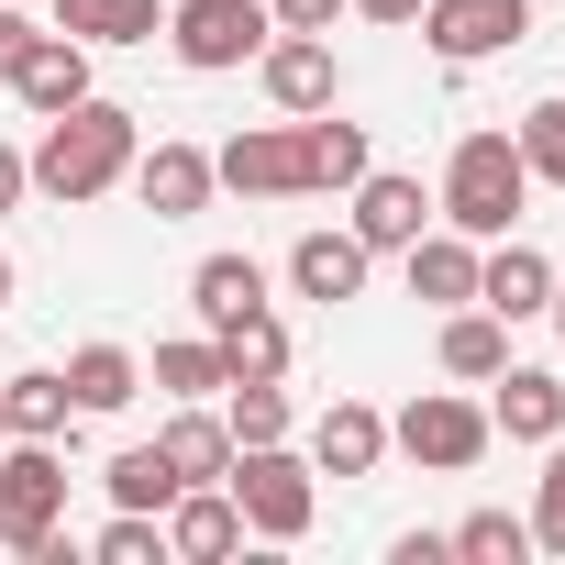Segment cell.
<instances>
[{"label": "cell", "mask_w": 565, "mask_h": 565, "mask_svg": "<svg viewBox=\"0 0 565 565\" xmlns=\"http://www.w3.org/2000/svg\"><path fill=\"white\" fill-rule=\"evenodd\" d=\"M411 23L433 34V56H444V67H477V56H499V45H521V34H532V0H422Z\"/></svg>", "instance_id": "7"}, {"label": "cell", "mask_w": 565, "mask_h": 565, "mask_svg": "<svg viewBox=\"0 0 565 565\" xmlns=\"http://www.w3.org/2000/svg\"><path fill=\"white\" fill-rule=\"evenodd\" d=\"M477 300H488L499 322H532V311L554 300V266H543L521 233H499V255H477Z\"/></svg>", "instance_id": "14"}, {"label": "cell", "mask_w": 565, "mask_h": 565, "mask_svg": "<svg viewBox=\"0 0 565 565\" xmlns=\"http://www.w3.org/2000/svg\"><path fill=\"white\" fill-rule=\"evenodd\" d=\"M355 12H366V23H411V12H422V0H355Z\"/></svg>", "instance_id": "37"}, {"label": "cell", "mask_w": 565, "mask_h": 565, "mask_svg": "<svg viewBox=\"0 0 565 565\" xmlns=\"http://www.w3.org/2000/svg\"><path fill=\"white\" fill-rule=\"evenodd\" d=\"M499 366H510V322H499L488 300L455 311V322H444V377H499Z\"/></svg>", "instance_id": "25"}, {"label": "cell", "mask_w": 565, "mask_h": 565, "mask_svg": "<svg viewBox=\"0 0 565 565\" xmlns=\"http://www.w3.org/2000/svg\"><path fill=\"white\" fill-rule=\"evenodd\" d=\"M12 89H23L45 122H56V111H78V100H89V45H78V34H45V45L23 56V78H12Z\"/></svg>", "instance_id": "19"}, {"label": "cell", "mask_w": 565, "mask_h": 565, "mask_svg": "<svg viewBox=\"0 0 565 565\" xmlns=\"http://www.w3.org/2000/svg\"><path fill=\"white\" fill-rule=\"evenodd\" d=\"M510 145H521V167H532L543 189H565V100H532V111L510 122Z\"/></svg>", "instance_id": "30"}, {"label": "cell", "mask_w": 565, "mask_h": 565, "mask_svg": "<svg viewBox=\"0 0 565 565\" xmlns=\"http://www.w3.org/2000/svg\"><path fill=\"white\" fill-rule=\"evenodd\" d=\"M134 189H145V211L156 222H189V211H211V156L200 145H156V156H134Z\"/></svg>", "instance_id": "13"}, {"label": "cell", "mask_w": 565, "mask_h": 565, "mask_svg": "<svg viewBox=\"0 0 565 565\" xmlns=\"http://www.w3.org/2000/svg\"><path fill=\"white\" fill-rule=\"evenodd\" d=\"M266 34H277L266 0H178V12H167V45H178V67H200V78L266 56Z\"/></svg>", "instance_id": "5"}, {"label": "cell", "mask_w": 565, "mask_h": 565, "mask_svg": "<svg viewBox=\"0 0 565 565\" xmlns=\"http://www.w3.org/2000/svg\"><path fill=\"white\" fill-rule=\"evenodd\" d=\"M134 156H145V145H134V111H122V100H78V111L45 122V145H34L23 167H34L45 200L78 211V200H100L111 178H134Z\"/></svg>", "instance_id": "1"}, {"label": "cell", "mask_w": 565, "mask_h": 565, "mask_svg": "<svg viewBox=\"0 0 565 565\" xmlns=\"http://www.w3.org/2000/svg\"><path fill=\"white\" fill-rule=\"evenodd\" d=\"M300 156H311V189H355V178H366V122L300 111Z\"/></svg>", "instance_id": "22"}, {"label": "cell", "mask_w": 565, "mask_h": 565, "mask_svg": "<svg viewBox=\"0 0 565 565\" xmlns=\"http://www.w3.org/2000/svg\"><path fill=\"white\" fill-rule=\"evenodd\" d=\"M543 311H554V333H565V289H554V300H543Z\"/></svg>", "instance_id": "38"}, {"label": "cell", "mask_w": 565, "mask_h": 565, "mask_svg": "<svg viewBox=\"0 0 565 565\" xmlns=\"http://www.w3.org/2000/svg\"><path fill=\"white\" fill-rule=\"evenodd\" d=\"M156 388L167 399H211L222 388V344H156Z\"/></svg>", "instance_id": "31"}, {"label": "cell", "mask_w": 565, "mask_h": 565, "mask_svg": "<svg viewBox=\"0 0 565 565\" xmlns=\"http://www.w3.org/2000/svg\"><path fill=\"white\" fill-rule=\"evenodd\" d=\"M388 444H399V455H422V466H444V477H466V466H477L499 433H488V411H477V399H455V388H422V399L388 422Z\"/></svg>", "instance_id": "6"}, {"label": "cell", "mask_w": 565, "mask_h": 565, "mask_svg": "<svg viewBox=\"0 0 565 565\" xmlns=\"http://www.w3.org/2000/svg\"><path fill=\"white\" fill-rule=\"evenodd\" d=\"M233 444H289V388L277 377H233Z\"/></svg>", "instance_id": "28"}, {"label": "cell", "mask_w": 565, "mask_h": 565, "mask_svg": "<svg viewBox=\"0 0 565 565\" xmlns=\"http://www.w3.org/2000/svg\"><path fill=\"white\" fill-rule=\"evenodd\" d=\"M233 543H244L233 488H178V499H167V554H178V565H222Z\"/></svg>", "instance_id": "12"}, {"label": "cell", "mask_w": 565, "mask_h": 565, "mask_svg": "<svg viewBox=\"0 0 565 565\" xmlns=\"http://www.w3.org/2000/svg\"><path fill=\"white\" fill-rule=\"evenodd\" d=\"M0 422H12V433H34V444H56V433L78 422V399H67V366H34V377H0Z\"/></svg>", "instance_id": "20"}, {"label": "cell", "mask_w": 565, "mask_h": 565, "mask_svg": "<svg viewBox=\"0 0 565 565\" xmlns=\"http://www.w3.org/2000/svg\"><path fill=\"white\" fill-rule=\"evenodd\" d=\"M255 67H266V100H277V111H333V89H344L333 34H277Z\"/></svg>", "instance_id": "9"}, {"label": "cell", "mask_w": 565, "mask_h": 565, "mask_svg": "<svg viewBox=\"0 0 565 565\" xmlns=\"http://www.w3.org/2000/svg\"><path fill=\"white\" fill-rule=\"evenodd\" d=\"M277 34H333V12H355V0H266Z\"/></svg>", "instance_id": "35"}, {"label": "cell", "mask_w": 565, "mask_h": 565, "mask_svg": "<svg viewBox=\"0 0 565 565\" xmlns=\"http://www.w3.org/2000/svg\"><path fill=\"white\" fill-rule=\"evenodd\" d=\"M56 510H67V466H56V444L12 433V444H0V543L34 554V565H67L78 543H56Z\"/></svg>", "instance_id": "3"}, {"label": "cell", "mask_w": 565, "mask_h": 565, "mask_svg": "<svg viewBox=\"0 0 565 565\" xmlns=\"http://www.w3.org/2000/svg\"><path fill=\"white\" fill-rule=\"evenodd\" d=\"M0 444H12V422H0Z\"/></svg>", "instance_id": "40"}, {"label": "cell", "mask_w": 565, "mask_h": 565, "mask_svg": "<svg viewBox=\"0 0 565 565\" xmlns=\"http://www.w3.org/2000/svg\"><path fill=\"white\" fill-rule=\"evenodd\" d=\"M444 543H455V554H477V565H521V554H532V521H510V510H466Z\"/></svg>", "instance_id": "29"}, {"label": "cell", "mask_w": 565, "mask_h": 565, "mask_svg": "<svg viewBox=\"0 0 565 565\" xmlns=\"http://www.w3.org/2000/svg\"><path fill=\"white\" fill-rule=\"evenodd\" d=\"M532 543L565 554V433H554V466H543V510H532Z\"/></svg>", "instance_id": "34"}, {"label": "cell", "mask_w": 565, "mask_h": 565, "mask_svg": "<svg viewBox=\"0 0 565 565\" xmlns=\"http://www.w3.org/2000/svg\"><path fill=\"white\" fill-rule=\"evenodd\" d=\"M422 222H433V200H422V178H355V244L366 255H411L422 244Z\"/></svg>", "instance_id": "10"}, {"label": "cell", "mask_w": 565, "mask_h": 565, "mask_svg": "<svg viewBox=\"0 0 565 565\" xmlns=\"http://www.w3.org/2000/svg\"><path fill=\"white\" fill-rule=\"evenodd\" d=\"M23 189H34V167H23V156H12V145H0V211H12V200H23Z\"/></svg>", "instance_id": "36"}, {"label": "cell", "mask_w": 565, "mask_h": 565, "mask_svg": "<svg viewBox=\"0 0 565 565\" xmlns=\"http://www.w3.org/2000/svg\"><path fill=\"white\" fill-rule=\"evenodd\" d=\"M521 200H532V167H521V145H510V134H466V145H455V167H444V200H433V211H444L455 233L499 244Z\"/></svg>", "instance_id": "2"}, {"label": "cell", "mask_w": 565, "mask_h": 565, "mask_svg": "<svg viewBox=\"0 0 565 565\" xmlns=\"http://www.w3.org/2000/svg\"><path fill=\"white\" fill-rule=\"evenodd\" d=\"M100 488H111V499H122V510H167V499H178V466H167V455H156V444H122V455H111V477H100Z\"/></svg>", "instance_id": "27"}, {"label": "cell", "mask_w": 565, "mask_h": 565, "mask_svg": "<svg viewBox=\"0 0 565 565\" xmlns=\"http://www.w3.org/2000/svg\"><path fill=\"white\" fill-rule=\"evenodd\" d=\"M488 388H499L488 399V433H510V444H554L565 433V377L554 366H499Z\"/></svg>", "instance_id": "11"}, {"label": "cell", "mask_w": 565, "mask_h": 565, "mask_svg": "<svg viewBox=\"0 0 565 565\" xmlns=\"http://www.w3.org/2000/svg\"><path fill=\"white\" fill-rule=\"evenodd\" d=\"M0 300H12V255H0Z\"/></svg>", "instance_id": "39"}, {"label": "cell", "mask_w": 565, "mask_h": 565, "mask_svg": "<svg viewBox=\"0 0 565 565\" xmlns=\"http://www.w3.org/2000/svg\"><path fill=\"white\" fill-rule=\"evenodd\" d=\"M156 455L178 466V488H222V466H233V433H222L211 411H178V422L156 433Z\"/></svg>", "instance_id": "21"}, {"label": "cell", "mask_w": 565, "mask_h": 565, "mask_svg": "<svg viewBox=\"0 0 565 565\" xmlns=\"http://www.w3.org/2000/svg\"><path fill=\"white\" fill-rule=\"evenodd\" d=\"M89 554H100V565H156V554H167V532H156V510H122Z\"/></svg>", "instance_id": "32"}, {"label": "cell", "mask_w": 565, "mask_h": 565, "mask_svg": "<svg viewBox=\"0 0 565 565\" xmlns=\"http://www.w3.org/2000/svg\"><path fill=\"white\" fill-rule=\"evenodd\" d=\"M222 488H233L244 532H266V543H300V532H311V466H300L289 444H233Z\"/></svg>", "instance_id": "4"}, {"label": "cell", "mask_w": 565, "mask_h": 565, "mask_svg": "<svg viewBox=\"0 0 565 565\" xmlns=\"http://www.w3.org/2000/svg\"><path fill=\"white\" fill-rule=\"evenodd\" d=\"M289 289L300 300H355L366 289V244L355 233H300L289 244Z\"/></svg>", "instance_id": "16"}, {"label": "cell", "mask_w": 565, "mask_h": 565, "mask_svg": "<svg viewBox=\"0 0 565 565\" xmlns=\"http://www.w3.org/2000/svg\"><path fill=\"white\" fill-rule=\"evenodd\" d=\"M56 34H78V45H156V0H56Z\"/></svg>", "instance_id": "23"}, {"label": "cell", "mask_w": 565, "mask_h": 565, "mask_svg": "<svg viewBox=\"0 0 565 565\" xmlns=\"http://www.w3.org/2000/svg\"><path fill=\"white\" fill-rule=\"evenodd\" d=\"M222 344V388L233 377H289V322H277V311H244L233 333H211Z\"/></svg>", "instance_id": "24"}, {"label": "cell", "mask_w": 565, "mask_h": 565, "mask_svg": "<svg viewBox=\"0 0 565 565\" xmlns=\"http://www.w3.org/2000/svg\"><path fill=\"white\" fill-rule=\"evenodd\" d=\"M189 300H200L211 333H233L244 311H266V266H255V255H200V266H189Z\"/></svg>", "instance_id": "17"}, {"label": "cell", "mask_w": 565, "mask_h": 565, "mask_svg": "<svg viewBox=\"0 0 565 565\" xmlns=\"http://www.w3.org/2000/svg\"><path fill=\"white\" fill-rule=\"evenodd\" d=\"M211 178H222V189H244V200H300V189H311L300 122H255V134H233V145L211 156Z\"/></svg>", "instance_id": "8"}, {"label": "cell", "mask_w": 565, "mask_h": 565, "mask_svg": "<svg viewBox=\"0 0 565 565\" xmlns=\"http://www.w3.org/2000/svg\"><path fill=\"white\" fill-rule=\"evenodd\" d=\"M311 455H322V477H377V455H388V422H377L366 399H333V411L311 422Z\"/></svg>", "instance_id": "15"}, {"label": "cell", "mask_w": 565, "mask_h": 565, "mask_svg": "<svg viewBox=\"0 0 565 565\" xmlns=\"http://www.w3.org/2000/svg\"><path fill=\"white\" fill-rule=\"evenodd\" d=\"M134 388H145V366H134L122 344H78V355H67V399H78V411H122Z\"/></svg>", "instance_id": "26"}, {"label": "cell", "mask_w": 565, "mask_h": 565, "mask_svg": "<svg viewBox=\"0 0 565 565\" xmlns=\"http://www.w3.org/2000/svg\"><path fill=\"white\" fill-rule=\"evenodd\" d=\"M411 300H433V311H455V300H477V233H422L411 244Z\"/></svg>", "instance_id": "18"}, {"label": "cell", "mask_w": 565, "mask_h": 565, "mask_svg": "<svg viewBox=\"0 0 565 565\" xmlns=\"http://www.w3.org/2000/svg\"><path fill=\"white\" fill-rule=\"evenodd\" d=\"M34 45H45V23L23 12V0H0V89L23 78V56H34Z\"/></svg>", "instance_id": "33"}]
</instances>
